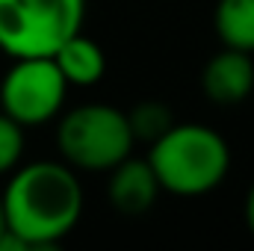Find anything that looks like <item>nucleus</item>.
Returning a JSON list of instances; mask_svg holds the SVG:
<instances>
[{
	"mask_svg": "<svg viewBox=\"0 0 254 251\" xmlns=\"http://www.w3.org/2000/svg\"><path fill=\"white\" fill-rule=\"evenodd\" d=\"M68 83L51 57H24L0 80V113L21 127H39L63 113Z\"/></svg>",
	"mask_w": 254,
	"mask_h": 251,
	"instance_id": "nucleus-5",
	"label": "nucleus"
},
{
	"mask_svg": "<svg viewBox=\"0 0 254 251\" xmlns=\"http://www.w3.org/2000/svg\"><path fill=\"white\" fill-rule=\"evenodd\" d=\"M125 116H127V125H130L133 139H142V142H148V145H151L154 139H160L169 127L175 125V116H172L169 104L154 101V98L133 104Z\"/></svg>",
	"mask_w": 254,
	"mask_h": 251,
	"instance_id": "nucleus-10",
	"label": "nucleus"
},
{
	"mask_svg": "<svg viewBox=\"0 0 254 251\" xmlns=\"http://www.w3.org/2000/svg\"><path fill=\"white\" fill-rule=\"evenodd\" d=\"M86 0H0V51L12 60L54 57L83 33Z\"/></svg>",
	"mask_w": 254,
	"mask_h": 251,
	"instance_id": "nucleus-3",
	"label": "nucleus"
},
{
	"mask_svg": "<svg viewBox=\"0 0 254 251\" xmlns=\"http://www.w3.org/2000/svg\"><path fill=\"white\" fill-rule=\"evenodd\" d=\"M6 231V213H3V198H0V234Z\"/></svg>",
	"mask_w": 254,
	"mask_h": 251,
	"instance_id": "nucleus-13",
	"label": "nucleus"
},
{
	"mask_svg": "<svg viewBox=\"0 0 254 251\" xmlns=\"http://www.w3.org/2000/svg\"><path fill=\"white\" fill-rule=\"evenodd\" d=\"M148 166L154 169L163 192L195 198L213 192L228 178L231 148L213 127L175 122L160 139L151 142Z\"/></svg>",
	"mask_w": 254,
	"mask_h": 251,
	"instance_id": "nucleus-2",
	"label": "nucleus"
},
{
	"mask_svg": "<svg viewBox=\"0 0 254 251\" xmlns=\"http://www.w3.org/2000/svg\"><path fill=\"white\" fill-rule=\"evenodd\" d=\"M127 116L113 104H83L68 110L57 125V148L71 169L110 172L133 151Z\"/></svg>",
	"mask_w": 254,
	"mask_h": 251,
	"instance_id": "nucleus-4",
	"label": "nucleus"
},
{
	"mask_svg": "<svg viewBox=\"0 0 254 251\" xmlns=\"http://www.w3.org/2000/svg\"><path fill=\"white\" fill-rule=\"evenodd\" d=\"M201 89H204L207 101H213V104H219V107H237V104H243V101L254 92L252 54L222 45V51L213 54V57L204 63Z\"/></svg>",
	"mask_w": 254,
	"mask_h": 251,
	"instance_id": "nucleus-6",
	"label": "nucleus"
},
{
	"mask_svg": "<svg viewBox=\"0 0 254 251\" xmlns=\"http://www.w3.org/2000/svg\"><path fill=\"white\" fill-rule=\"evenodd\" d=\"M160 184L154 169L148 166V160H136V157H125L122 163H116L110 169V184H107V195L113 210H119L122 216H142L148 213L157 198H160Z\"/></svg>",
	"mask_w": 254,
	"mask_h": 251,
	"instance_id": "nucleus-7",
	"label": "nucleus"
},
{
	"mask_svg": "<svg viewBox=\"0 0 254 251\" xmlns=\"http://www.w3.org/2000/svg\"><path fill=\"white\" fill-rule=\"evenodd\" d=\"M243 213H246V225H249V231L254 234V184L249 187V195H246V207H243Z\"/></svg>",
	"mask_w": 254,
	"mask_h": 251,
	"instance_id": "nucleus-12",
	"label": "nucleus"
},
{
	"mask_svg": "<svg viewBox=\"0 0 254 251\" xmlns=\"http://www.w3.org/2000/svg\"><path fill=\"white\" fill-rule=\"evenodd\" d=\"M21 154H24V127L12 122L6 113H0V175L18 169Z\"/></svg>",
	"mask_w": 254,
	"mask_h": 251,
	"instance_id": "nucleus-11",
	"label": "nucleus"
},
{
	"mask_svg": "<svg viewBox=\"0 0 254 251\" xmlns=\"http://www.w3.org/2000/svg\"><path fill=\"white\" fill-rule=\"evenodd\" d=\"M60 74L65 77L68 86H95L104 74H107V54L98 42L86 39L83 33L71 36L57 48V54L51 57Z\"/></svg>",
	"mask_w": 254,
	"mask_h": 251,
	"instance_id": "nucleus-8",
	"label": "nucleus"
},
{
	"mask_svg": "<svg viewBox=\"0 0 254 251\" xmlns=\"http://www.w3.org/2000/svg\"><path fill=\"white\" fill-rule=\"evenodd\" d=\"M0 198L6 228L30 249L63 243L83 216V187L68 163L36 160L18 169Z\"/></svg>",
	"mask_w": 254,
	"mask_h": 251,
	"instance_id": "nucleus-1",
	"label": "nucleus"
},
{
	"mask_svg": "<svg viewBox=\"0 0 254 251\" xmlns=\"http://www.w3.org/2000/svg\"><path fill=\"white\" fill-rule=\"evenodd\" d=\"M213 30L225 48L254 54V0H219Z\"/></svg>",
	"mask_w": 254,
	"mask_h": 251,
	"instance_id": "nucleus-9",
	"label": "nucleus"
}]
</instances>
